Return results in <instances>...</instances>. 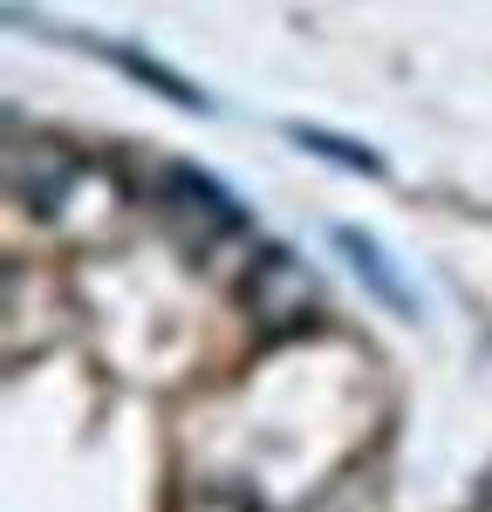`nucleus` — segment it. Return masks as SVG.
Returning <instances> with one entry per match:
<instances>
[{"instance_id": "obj_1", "label": "nucleus", "mask_w": 492, "mask_h": 512, "mask_svg": "<svg viewBox=\"0 0 492 512\" xmlns=\"http://www.w3.org/2000/svg\"><path fill=\"white\" fill-rule=\"evenodd\" d=\"M151 205H158V219L171 233L185 239V246H219V239L246 233V212L240 198L226 192L219 178H205L199 164H158L151 171Z\"/></svg>"}, {"instance_id": "obj_2", "label": "nucleus", "mask_w": 492, "mask_h": 512, "mask_svg": "<svg viewBox=\"0 0 492 512\" xmlns=\"http://www.w3.org/2000/svg\"><path fill=\"white\" fill-rule=\"evenodd\" d=\"M315 274L287 253V246H260V260H253V274H246V308L267 321V328H301V321L315 315Z\"/></svg>"}, {"instance_id": "obj_3", "label": "nucleus", "mask_w": 492, "mask_h": 512, "mask_svg": "<svg viewBox=\"0 0 492 512\" xmlns=\"http://www.w3.org/2000/svg\"><path fill=\"white\" fill-rule=\"evenodd\" d=\"M335 253H342V260H349V267H356V280H363L369 294H376V301H383V308H390V315H417V301H410V287H404V274H397V267H390V253H383V246H376V239L369 233H356V226H335Z\"/></svg>"}, {"instance_id": "obj_4", "label": "nucleus", "mask_w": 492, "mask_h": 512, "mask_svg": "<svg viewBox=\"0 0 492 512\" xmlns=\"http://www.w3.org/2000/svg\"><path fill=\"white\" fill-rule=\"evenodd\" d=\"M69 178H76V164L55 158L48 144H35V158H28V151L7 158V185H14V198H21L28 212H55L62 192H69Z\"/></svg>"}, {"instance_id": "obj_5", "label": "nucleus", "mask_w": 492, "mask_h": 512, "mask_svg": "<svg viewBox=\"0 0 492 512\" xmlns=\"http://www.w3.org/2000/svg\"><path fill=\"white\" fill-rule=\"evenodd\" d=\"M287 144H301V151H315V158H328V164H342V171H356V178H383V158H376L369 144L335 137V130H322V123H287Z\"/></svg>"}, {"instance_id": "obj_6", "label": "nucleus", "mask_w": 492, "mask_h": 512, "mask_svg": "<svg viewBox=\"0 0 492 512\" xmlns=\"http://www.w3.org/2000/svg\"><path fill=\"white\" fill-rule=\"evenodd\" d=\"M103 48L117 55V69H123L130 82H151V89H158V96H171L178 110H212V96H205V89H192V82L178 76V69H164V62L137 55V48H117V41H103Z\"/></svg>"}, {"instance_id": "obj_7", "label": "nucleus", "mask_w": 492, "mask_h": 512, "mask_svg": "<svg viewBox=\"0 0 492 512\" xmlns=\"http://www.w3.org/2000/svg\"><path fill=\"white\" fill-rule=\"evenodd\" d=\"M479 512H492V472H486V485H479Z\"/></svg>"}]
</instances>
